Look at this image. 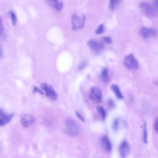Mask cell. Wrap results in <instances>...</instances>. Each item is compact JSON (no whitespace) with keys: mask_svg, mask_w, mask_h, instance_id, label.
Listing matches in <instances>:
<instances>
[{"mask_svg":"<svg viewBox=\"0 0 158 158\" xmlns=\"http://www.w3.org/2000/svg\"><path fill=\"white\" fill-rule=\"evenodd\" d=\"M33 92L34 93L35 92H37L41 95L44 94L43 92L36 86L34 87Z\"/></svg>","mask_w":158,"mask_h":158,"instance_id":"cell-25","label":"cell"},{"mask_svg":"<svg viewBox=\"0 0 158 158\" xmlns=\"http://www.w3.org/2000/svg\"><path fill=\"white\" fill-rule=\"evenodd\" d=\"M119 121L118 118H115L112 127L114 130L115 131H117L119 127Z\"/></svg>","mask_w":158,"mask_h":158,"instance_id":"cell-19","label":"cell"},{"mask_svg":"<svg viewBox=\"0 0 158 158\" xmlns=\"http://www.w3.org/2000/svg\"><path fill=\"white\" fill-rule=\"evenodd\" d=\"M139 7L144 14L147 16L153 17L158 15V8L147 2H141Z\"/></svg>","mask_w":158,"mask_h":158,"instance_id":"cell-3","label":"cell"},{"mask_svg":"<svg viewBox=\"0 0 158 158\" xmlns=\"http://www.w3.org/2000/svg\"><path fill=\"white\" fill-rule=\"evenodd\" d=\"M87 65V63L85 61H82L78 66V69L79 70H81L84 69Z\"/></svg>","mask_w":158,"mask_h":158,"instance_id":"cell-23","label":"cell"},{"mask_svg":"<svg viewBox=\"0 0 158 158\" xmlns=\"http://www.w3.org/2000/svg\"><path fill=\"white\" fill-rule=\"evenodd\" d=\"M75 114L77 116L78 118L82 122L85 121L84 118L80 114V113L77 111L75 112Z\"/></svg>","mask_w":158,"mask_h":158,"instance_id":"cell-26","label":"cell"},{"mask_svg":"<svg viewBox=\"0 0 158 158\" xmlns=\"http://www.w3.org/2000/svg\"><path fill=\"white\" fill-rule=\"evenodd\" d=\"M107 104L109 108L112 109L114 107L115 103L114 101L112 99L110 98L107 100Z\"/></svg>","mask_w":158,"mask_h":158,"instance_id":"cell-22","label":"cell"},{"mask_svg":"<svg viewBox=\"0 0 158 158\" xmlns=\"http://www.w3.org/2000/svg\"><path fill=\"white\" fill-rule=\"evenodd\" d=\"M9 13L12 24L13 25H15L17 20L16 16L15 13L13 11H10Z\"/></svg>","mask_w":158,"mask_h":158,"instance_id":"cell-20","label":"cell"},{"mask_svg":"<svg viewBox=\"0 0 158 158\" xmlns=\"http://www.w3.org/2000/svg\"><path fill=\"white\" fill-rule=\"evenodd\" d=\"M89 48L95 53H98L104 48V45L101 41L94 40H90L87 42Z\"/></svg>","mask_w":158,"mask_h":158,"instance_id":"cell-7","label":"cell"},{"mask_svg":"<svg viewBox=\"0 0 158 158\" xmlns=\"http://www.w3.org/2000/svg\"><path fill=\"white\" fill-rule=\"evenodd\" d=\"M89 97L90 101L94 103H101L102 101V97L100 88L96 86L92 87L89 91Z\"/></svg>","mask_w":158,"mask_h":158,"instance_id":"cell-4","label":"cell"},{"mask_svg":"<svg viewBox=\"0 0 158 158\" xmlns=\"http://www.w3.org/2000/svg\"><path fill=\"white\" fill-rule=\"evenodd\" d=\"M46 1L48 5L58 11L61 10L63 7L62 0H46Z\"/></svg>","mask_w":158,"mask_h":158,"instance_id":"cell-13","label":"cell"},{"mask_svg":"<svg viewBox=\"0 0 158 158\" xmlns=\"http://www.w3.org/2000/svg\"><path fill=\"white\" fill-rule=\"evenodd\" d=\"M104 41L107 44H110L112 42L111 38L108 36L104 37L103 38Z\"/></svg>","mask_w":158,"mask_h":158,"instance_id":"cell-24","label":"cell"},{"mask_svg":"<svg viewBox=\"0 0 158 158\" xmlns=\"http://www.w3.org/2000/svg\"><path fill=\"white\" fill-rule=\"evenodd\" d=\"M143 141L145 143H148V133L147 127V124L146 122H144L143 129Z\"/></svg>","mask_w":158,"mask_h":158,"instance_id":"cell-18","label":"cell"},{"mask_svg":"<svg viewBox=\"0 0 158 158\" xmlns=\"http://www.w3.org/2000/svg\"><path fill=\"white\" fill-rule=\"evenodd\" d=\"M153 4L158 8V0H153Z\"/></svg>","mask_w":158,"mask_h":158,"instance_id":"cell-28","label":"cell"},{"mask_svg":"<svg viewBox=\"0 0 158 158\" xmlns=\"http://www.w3.org/2000/svg\"><path fill=\"white\" fill-rule=\"evenodd\" d=\"M96 110L102 120H104L106 116V113L104 108L102 106H98L96 107Z\"/></svg>","mask_w":158,"mask_h":158,"instance_id":"cell-16","label":"cell"},{"mask_svg":"<svg viewBox=\"0 0 158 158\" xmlns=\"http://www.w3.org/2000/svg\"><path fill=\"white\" fill-rule=\"evenodd\" d=\"M105 29L104 26L103 24L100 25L95 31L97 34H100L103 33Z\"/></svg>","mask_w":158,"mask_h":158,"instance_id":"cell-21","label":"cell"},{"mask_svg":"<svg viewBox=\"0 0 158 158\" xmlns=\"http://www.w3.org/2000/svg\"><path fill=\"white\" fill-rule=\"evenodd\" d=\"M120 0H110L109 7L111 10H114L119 3Z\"/></svg>","mask_w":158,"mask_h":158,"instance_id":"cell-17","label":"cell"},{"mask_svg":"<svg viewBox=\"0 0 158 158\" xmlns=\"http://www.w3.org/2000/svg\"><path fill=\"white\" fill-rule=\"evenodd\" d=\"M64 129L65 132L72 136H77L79 131V128L77 123L71 119H68L65 120Z\"/></svg>","mask_w":158,"mask_h":158,"instance_id":"cell-2","label":"cell"},{"mask_svg":"<svg viewBox=\"0 0 158 158\" xmlns=\"http://www.w3.org/2000/svg\"><path fill=\"white\" fill-rule=\"evenodd\" d=\"M101 145L103 149L106 152H109L112 149V145L109 138L106 135H103L100 139Z\"/></svg>","mask_w":158,"mask_h":158,"instance_id":"cell-12","label":"cell"},{"mask_svg":"<svg viewBox=\"0 0 158 158\" xmlns=\"http://www.w3.org/2000/svg\"><path fill=\"white\" fill-rule=\"evenodd\" d=\"M100 77L101 80L103 82L106 83L108 82L109 80V77L108 69L106 68H104L102 70Z\"/></svg>","mask_w":158,"mask_h":158,"instance_id":"cell-15","label":"cell"},{"mask_svg":"<svg viewBox=\"0 0 158 158\" xmlns=\"http://www.w3.org/2000/svg\"><path fill=\"white\" fill-rule=\"evenodd\" d=\"M86 16L83 13H75L71 16L72 28L74 31L81 29L83 27Z\"/></svg>","mask_w":158,"mask_h":158,"instance_id":"cell-1","label":"cell"},{"mask_svg":"<svg viewBox=\"0 0 158 158\" xmlns=\"http://www.w3.org/2000/svg\"><path fill=\"white\" fill-rule=\"evenodd\" d=\"M35 118L32 115L24 114L22 116L20 120L21 125L25 127H29L35 122Z\"/></svg>","mask_w":158,"mask_h":158,"instance_id":"cell-9","label":"cell"},{"mask_svg":"<svg viewBox=\"0 0 158 158\" xmlns=\"http://www.w3.org/2000/svg\"><path fill=\"white\" fill-rule=\"evenodd\" d=\"M140 32L142 36L145 39L153 37L155 36L157 33L155 29L144 27L140 28Z\"/></svg>","mask_w":158,"mask_h":158,"instance_id":"cell-11","label":"cell"},{"mask_svg":"<svg viewBox=\"0 0 158 158\" xmlns=\"http://www.w3.org/2000/svg\"><path fill=\"white\" fill-rule=\"evenodd\" d=\"M15 114H7L3 110L0 109V126H4L11 120L14 117Z\"/></svg>","mask_w":158,"mask_h":158,"instance_id":"cell-8","label":"cell"},{"mask_svg":"<svg viewBox=\"0 0 158 158\" xmlns=\"http://www.w3.org/2000/svg\"><path fill=\"white\" fill-rule=\"evenodd\" d=\"M123 64L129 69H137L138 67V62L132 54L126 56L124 58Z\"/></svg>","mask_w":158,"mask_h":158,"instance_id":"cell-5","label":"cell"},{"mask_svg":"<svg viewBox=\"0 0 158 158\" xmlns=\"http://www.w3.org/2000/svg\"><path fill=\"white\" fill-rule=\"evenodd\" d=\"M118 149L120 154L122 157H126L128 155L130 152V148L126 140H124L122 141Z\"/></svg>","mask_w":158,"mask_h":158,"instance_id":"cell-10","label":"cell"},{"mask_svg":"<svg viewBox=\"0 0 158 158\" xmlns=\"http://www.w3.org/2000/svg\"><path fill=\"white\" fill-rule=\"evenodd\" d=\"M154 127L156 131L158 133V118L156 121Z\"/></svg>","mask_w":158,"mask_h":158,"instance_id":"cell-27","label":"cell"},{"mask_svg":"<svg viewBox=\"0 0 158 158\" xmlns=\"http://www.w3.org/2000/svg\"><path fill=\"white\" fill-rule=\"evenodd\" d=\"M111 89L114 93L116 97L119 99H123V96L118 86L116 84H112L110 87Z\"/></svg>","mask_w":158,"mask_h":158,"instance_id":"cell-14","label":"cell"},{"mask_svg":"<svg viewBox=\"0 0 158 158\" xmlns=\"http://www.w3.org/2000/svg\"><path fill=\"white\" fill-rule=\"evenodd\" d=\"M41 87L45 92L46 96L49 99L56 101L57 98V95L52 86L48 84L43 83Z\"/></svg>","mask_w":158,"mask_h":158,"instance_id":"cell-6","label":"cell"}]
</instances>
